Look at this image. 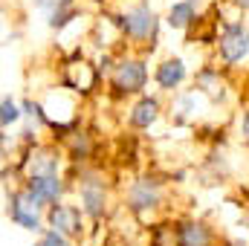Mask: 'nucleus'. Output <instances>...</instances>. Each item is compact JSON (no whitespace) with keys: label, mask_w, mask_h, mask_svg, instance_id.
<instances>
[{"label":"nucleus","mask_w":249,"mask_h":246,"mask_svg":"<svg viewBox=\"0 0 249 246\" xmlns=\"http://www.w3.org/2000/svg\"><path fill=\"white\" fill-rule=\"evenodd\" d=\"M61 191H64V185L55 174H35V177H29L26 191H20V194H23V200L32 209H41L47 203H58Z\"/></svg>","instance_id":"1"},{"label":"nucleus","mask_w":249,"mask_h":246,"mask_svg":"<svg viewBox=\"0 0 249 246\" xmlns=\"http://www.w3.org/2000/svg\"><path fill=\"white\" fill-rule=\"evenodd\" d=\"M249 53V32L244 29V23H226L223 35H220V55L223 61L235 64L241 61Z\"/></svg>","instance_id":"2"},{"label":"nucleus","mask_w":249,"mask_h":246,"mask_svg":"<svg viewBox=\"0 0 249 246\" xmlns=\"http://www.w3.org/2000/svg\"><path fill=\"white\" fill-rule=\"evenodd\" d=\"M122 29H124L127 38L145 41L148 35L157 32V18H154V12H151L148 6H136V9H130L122 18Z\"/></svg>","instance_id":"3"},{"label":"nucleus","mask_w":249,"mask_h":246,"mask_svg":"<svg viewBox=\"0 0 249 246\" xmlns=\"http://www.w3.org/2000/svg\"><path fill=\"white\" fill-rule=\"evenodd\" d=\"M148 81V70L142 61H122L113 72V87L116 93H139Z\"/></svg>","instance_id":"4"},{"label":"nucleus","mask_w":249,"mask_h":246,"mask_svg":"<svg viewBox=\"0 0 249 246\" xmlns=\"http://www.w3.org/2000/svg\"><path fill=\"white\" fill-rule=\"evenodd\" d=\"M81 206L90 217H102L105 214V183H99L96 177H87L81 183Z\"/></svg>","instance_id":"5"},{"label":"nucleus","mask_w":249,"mask_h":246,"mask_svg":"<svg viewBox=\"0 0 249 246\" xmlns=\"http://www.w3.org/2000/svg\"><path fill=\"white\" fill-rule=\"evenodd\" d=\"M127 197H130V209L142 211V209H154L160 203L162 191H160V183H154V180H139V183H133Z\"/></svg>","instance_id":"6"},{"label":"nucleus","mask_w":249,"mask_h":246,"mask_svg":"<svg viewBox=\"0 0 249 246\" xmlns=\"http://www.w3.org/2000/svg\"><path fill=\"white\" fill-rule=\"evenodd\" d=\"M50 226L64 235H78L81 232V214L75 206H53L50 209Z\"/></svg>","instance_id":"7"},{"label":"nucleus","mask_w":249,"mask_h":246,"mask_svg":"<svg viewBox=\"0 0 249 246\" xmlns=\"http://www.w3.org/2000/svg\"><path fill=\"white\" fill-rule=\"evenodd\" d=\"M9 217L15 223H20L23 229H29V232H38V226H41L35 209L23 200V194H12V200H9Z\"/></svg>","instance_id":"8"},{"label":"nucleus","mask_w":249,"mask_h":246,"mask_svg":"<svg viewBox=\"0 0 249 246\" xmlns=\"http://www.w3.org/2000/svg\"><path fill=\"white\" fill-rule=\"evenodd\" d=\"M183 78H186V64L180 61V58H168V61H162L157 67V84H160L162 90L180 87Z\"/></svg>","instance_id":"9"},{"label":"nucleus","mask_w":249,"mask_h":246,"mask_svg":"<svg viewBox=\"0 0 249 246\" xmlns=\"http://www.w3.org/2000/svg\"><path fill=\"white\" fill-rule=\"evenodd\" d=\"M177 246H212V232L203 223H183L177 229Z\"/></svg>","instance_id":"10"},{"label":"nucleus","mask_w":249,"mask_h":246,"mask_svg":"<svg viewBox=\"0 0 249 246\" xmlns=\"http://www.w3.org/2000/svg\"><path fill=\"white\" fill-rule=\"evenodd\" d=\"M157 113H160V102L151 99V96H145V99H139V102L133 105V110H130V124H133V127H148V124L157 119Z\"/></svg>","instance_id":"11"},{"label":"nucleus","mask_w":249,"mask_h":246,"mask_svg":"<svg viewBox=\"0 0 249 246\" xmlns=\"http://www.w3.org/2000/svg\"><path fill=\"white\" fill-rule=\"evenodd\" d=\"M194 20V0H180L168 9V26L171 29H186Z\"/></svg>","instance_id":"12"},{"label":"nucleus","mask_w":249,"mask_h":246,"mask_svg":"<svg viewBox=\"0 0 249 246\" xmlns=\"http://www.w3.org/2000/svg\"><path fill=\"white\" fill-rule=\"evenodd\" d=\"M58 171V157L53 151H38V162L29 165V177L35 174H55Z\"/></svg>","instance_id":"13"},{"label":"nucleus","mask_w":249,"mask_h":246,"mask_svg":"<svg viewBox=\"0 0 249 246\" xmlns=\"http://www.w3.org/2000/svg\"><path fill=\"white\" fill-rule=\"evenodd\" d=\"M18 119H20V107H18V105L6 96V99H3V113H0V122H3V127H9V124H15Z\"/></svg>","instance_id":"14"},{"label":"nucleus","mask_w":249,"mask_h":246,"mask_svg":"<svg viewBox=\"0 0 249 246\" xmlns=\"http://www.w3.org/2000/svg\"><path fill=\"white\" fill-rule=\"evenodd\" d=\"M41 246H70V244H67L64 232L53 229V232H47V235H44V244H41Z\"/></svg>","instance_id":"15"},{"label":"nucleus","mask_w":249,"mask_h":246,"mask_svg":"<svg viewBox=\"0 0 249 246\" xmlns=\"http://www.w3.org/2000/svg\"><path fill=\"white\" fill-rule=\"evenodd\" d=\"M244 136H249V113L244 116Z\"/></svg>","instance_id":"16"},{"label":"nucleus","mask_w":249,"mask_h":246,"mask_svg":"<svg viewBox=\"0 0 249 246\" xmlns=\"http://www.w3.org/2000/svg\"><path fill=\"white\" fill-rule=\"evenodd\" d=\"M235 3H238L241 9H249V0H235Z\"/></svg>","instance_id":"17"}]
</instances>
